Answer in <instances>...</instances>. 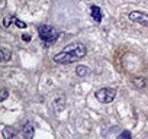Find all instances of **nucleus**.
Here are the masks:
<instances>
[{
  "instance_id": "1",
  "label": "nucleus",
  "mask_w": 148,
  "mask_h": 139,
  "mask_svg": "<svg viewBox=\"0 0 148 139\" xmlns=\"http://www.w3.org/2000/svg\"><path fill=\"white\" fill-rule=\"evenodd\" d=\"M87 54V49L83 44H71L68 45L65 49H62L61 52L55 54L54 57V61L57 64H73V62H76L82 58H84Z\"/></svg>"
},
{
  "instance_id": "2",
  "label": "nucleus",
  "mask_w": 148,
  "mask_h": 139,
  "mask_svg": "<svg viewBox=\"0 0 148 139\" xmlns=\"http://www.w3.org/2000/svg\"><path fill=\"white\" fill-rule=\"evenodd\" d=\"M38 33H39V38L47 44H54L60 38L58 31L51 25H39L38 26Z\"/></svg>"
},
{
  "instance_id": "3",
  "label": "nucleus",
  "mask_w": 148,
  "mask_h": 139,
  "mask_svg": "<svg viewBox=\"0 0 148 139\" xmlns=\"http://www.w3.org/2000/svg\"><path fill=\"white\" fill-rule=\"evenodd\" d=\"M96 99L100 102V103H112L116 97V90L115 89H109V87H103L100 90L96 91Z\"/></svg>"
},
{
  "instance_id": "4",
  "label": "nucleus",
  "mask_w": 148,
  "mask_h": 139,
  "mask_svg": "<svg viewBox=\"0 0 148 139\" xmlns=\"http://www.w3.org/2000/svg\"><path fill=\"white\" fill-rule=\"evenodd\" d=\"M129 20L135 22V23H139L141 26H148V15L145 12H139V10H134L128 15Z\"/></svg>"
},
{
  "instance_id": "5",
  "label": "nucleus",
  "mask_w": 148,
  "mask_h": 139,
  "mask_svg": "<svg viewBox=\"0 0 148 139\" xmlns=\"http://www.w3.org/2000/svg\"><path fill=\"white\" fill-rule=\"evenodd\" d=\"M22 135L25 139H34V135H35V127L31 122H26L22 127Z\"/></svg>"
},
{
  "instance_id": "6",
  "label": "nucleus",
  "mask_w": 148,
  "mask_h": 139,
  "mask_svg": "<svg viewBox=\"0 0 148 139\" xmlns=\"http://www.w3.org/2000/svg\"><path fill=\"white\" fill-rule=\"evenodd\" d=\"M132 84L135 89H139V90H144L147 87V80L144 77H134L132 78Z\"/></svg>"
},
{
  "instance_id": "7",
  "label": "nucleus",
  "mask_w": 148,
  "mask_h": 139,
  "mask_svg": "<svg viewBox=\"0 0 148 139\" xmlns=\"http://www.w3.org/2000/svg\"><path fill=\"white\" fill-rule=\"evenodd\" d=\"M2 133H3V138H5V139H18V135H16V132H15L12 127L3 126Z\"/></svg>"
},
{
  "instance_id": "8",
  "label": "nucleus",
  "mask_w": 148,
  "mask_h": 139,
  "mask_svg": "<svg viewBox=\"0 0 148 139\" xmlns=\"http://www.w3.org/2000/svg\"><path fill=\"white\" fill-rule=\"evenodd\" d=\"M90 10H92V18H93L97 23H100V22H102V10H100V7H99V6H92Z\"/></svg>"
},
{
  "instance_id": "9",
  "label": "nucleus",
  "mask_w": 148,
  "mask_h": 139,
  "mask_svg": "<svg viewBox=\"0 0 148 139\" xmlns=\"http://www.w3.org/2000/svg\"><path fill=\"white\" fill-rule=\"evenodd\" d=\"M89 73H90V71H89V68H87L86 65H79V67L76 68V74H77L79 77H82V78L86 77V76H89Z\"/></svg>"
},
{
  "instance_id": "10",
  "label": "nucleus",
  "mask_w": 148,
  "mask_h": 139,
  "mask_svg": "<svg viewBox=\"0 0 148 139\" xmlns=\"http://www.w3.org/2000/svg\"><path fill=\"white\" fill-rule=\"evenodd\" d=\"M0 58H2V62H8L12 58V52L6 48H0Z\"/></svg>"
},
{
  "instance_id": "11",
  "label": "nucleus",
  "mask_w": 148,
  "mask_h": 139,
  "mask_svg": "<svg viewBox=\"0 0 148 139\" xmlns=\"http://www.w3.org/2000/svg\"><path fill=\"white\" fill-rule=\"evenodd\" d=\"M64 102H65V99L64 97H60V99H57L55 102H54V107H55V110L57 112H60V110H62V107H64Z\"/></svg>"
},
{
  "instance_id": "12",
  "label": "nucleus",
  "mask_w": 148,
  "mask_h": 139,
  "mask_svg": "<svg viewBox=\"0 0 148 139\" xmlns=\"http://www.w3.org/2000/svg\"><path fill=\"white\" fill-rule=\"evenodd\" d=\"M12 22H15V23H16V26H18V28H21V29H25V28L28 26V25H26L25 22L19 20V19L16 18V16H12Z\"/></svg>"
},
{
  "instance_id": "13",
  "label": "nucleus",
  "mask_w": 148,
  "mask_h": 139,
  "mask_svg": "<svg viewBox=\"0 0 148 139\" xmlns=\"http://www.w3.org/2000/svg\"><path fill=\"white\" fill-rule=\"evenodd\" d=\"M119 139H132V135H131V132L123 130V132H122V135L119 136Z\"/></svg>"
},
{
  "instance_id": "14",
  "label": "nucleus",
  "mask_w": 148,
  "mask_h": 139,
  "mask_svg": "<svg viewBox=\"0 0 148 139\" xmlns=\"http://www.w3.org/2000/svg\"><path fill=\"white\" fill-rule=\"evenodd\" d=\"M8 96H9V91H8L6 89H3V90H2V96H0V102H5V100L8 99Z\"/></svg>"
},
{
  "instance_id": "15",
  "label": "nucleus",
  "mask_w": 148,
  "mask_h": 139,
  "mask_svg": "<svg viewBox=\"0 0 148 139\" xmlns=\"http://www.w3.org/2000/svg\"><path fill=\"white\" fill-rule=\"evenodd\" d=\"M10 20H12V16H10V18H9V16H6V18L3 19V26H5V28H9V25H10L9 22H10Z\"/></svg>"
},
{
  "instance_id": "16",
  "label": "nucleus",
  "mask_w": 148,
  "mask_h": 139,
  "mask_svg": "<svg viewBox=\"0 0 148 139\" xmlns=\"http://www.w3.org/2000/svg\"><path fill=\"white\" fill-rule=\"evenodd\" d=\"M22 41L29 42V41H31V35H29V33H23V35H22Z\"/></svg>"
}]
</instances>
